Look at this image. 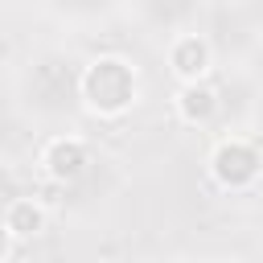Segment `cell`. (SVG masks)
I'll return each mask as SVG.
<instances>
[{
  "label": "cell",
  "instance_id": "cell-8",
  "mask_svg": "<svg viewBox=\"0 0 263 263\" xmlns=\"http://www.w3.org/2000/svg\"><path fill=\"white\" fill-rule=\"evenodd\" d=\"M218 263H230V259H218Z\"/></svg>",
  "mask_w": 263,
  "mask_h": 263
},
{
  "label": "cell",
  "instance_id": "cell-7",
  "mask_svg": "<svg viewBox=\"0 0 263 263\" xmlns=\"http://www.w3.org/2000/svg\"><path fill=\"white\" fill-rule=\"evenodd\" d=\"M8 251H12V234H8V226L0 222V263L8 259Z\"/></svg>",
  "mask_w": 263,
  "mask_h": 263
},
{
  "label": "cell",
  "instance_id": "cell-6",
  "mask_svg": "<svg viewBox=\"0 0 263 263\" xmlns=\"http://www.w3.org/2000/svg\"><path fill=\"white\" fill-rule=\"evenodd\" d=\"M0 222L8 226L12 242H16V238H37V234L45 230V210H41V201H33V197H12Z\"/></svg>",
  "mask_w": 263,
  "mask_h": 263
},
{
  "label": "cell",
  "instance_id": "cell-4",
  "mask_svg": "<svg viewBox=\"0 0 263 263\" xmlns=\"http://www.w3.org/2000/svg\"><path fill=\"white\" fill-rule=\"evenodd\" d=\"M210 66H214V49H210V41H205L201 33H181V37H173V45H168V70H173L181 82H205Z\"/></svg>",
  "mask_w": 263,
  "mask_h": 263
},
{
  "label": "cell",
  "instance_id": "cell-5",
  "mask_svg": "<svg viewBox=\"0 0 263 263\" xmlns=\"http://www.w3.org/2000/svg\"><path fill=\"white\" fill-rule=\"evenodd\" d=\"M173 107H177V119H181V123L205 127V123H214V115H218V90H214L210 82H181Z\"/></svg>",
  "mask_w": 263,
  "mask_h": 263
},
{
  "label": "cell",
  "instance_id": "cell-1",
  "mask_svg": "<svg viewBox=\"0 0 263 263\" xmlns=\"http://www.w3.org/2000/svg\"><path fill=\"white\" fill-rule=\"evenodd\" d=\"M136 66L123 58H95L86 62L82 78H78V95L82 103L103 115V119H119L123 111H132L136 103Z\"/></svg>",
  "mask_w": 263,
  "mask_h": 263
},
{
  "label": "cell",
  "instance_id": "cell-2",
  "mask_svg": "<svg viewBox=\"0 0 263 263\" xmlns=\"http://www.w3.org/2000/svg\"><path fill=\"white\" fill-rule=\"evenodd\" d=\"M259 173H263V156H259V148H255L251 140H242V136H230V140H222V144L210 152V177H214L222 189H230V193L251 189V185L259 181Z\"/></svg>",
  "mask_w": 263,
  "mask_h": 263
},
{
  "label": "cell",
  "instance_id": "cell-3",
  "mask_svg": "<svg viewBox=\"0 0 263 263\" xmlns=\"http://www.w3.org/2000/svg\"><path fill=\"white\" fill-rule=\"evenodd\" d=\"M86 164H90V148H86L78 136H58V140H49V144L41 148V168H45V177L58 181V185L78 181V177L86 173Z\"/></svg>",
  "mask_w": 263,
  "mask_h": 263
}]
</instances>
